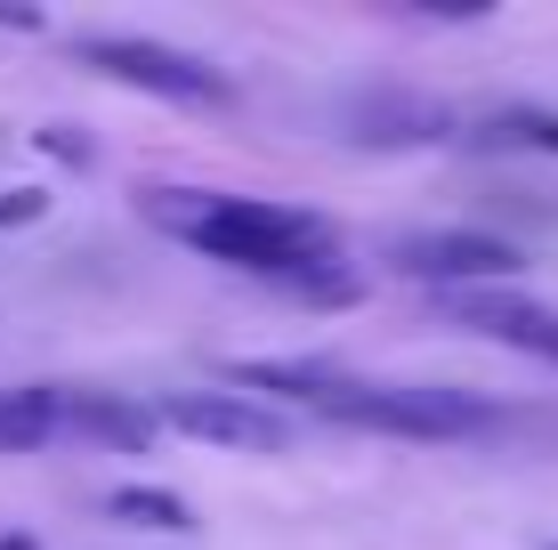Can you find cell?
Masks as SVG:
<instances>
[{"label":"cell","mask_w":558,"mask_h":550,"mask_svg":"<svg viewBox=\"0 0 558 550\" xmlns=\"http://www.w3.org/2000/svg\"><path fill=\"white\" fill-rule=\"evenodd\" d=\"M461 138L486 146V155H558V106H494Z\"/></svg>","instance_id":"cell-8"},{"label":"cell","mask_w":558,"mask_h":550,"mask_svg":"<svg viewBox=\"0 0 558 550\" xmlns=\"http://www.w3.org/2000/svg\"><path fill=\"white\" fill-rule=\"evenodd\" d=\"M65 429V389H0V453H33Z\"/></svg>","instance_id":"cell-9"},{"label":"cell","mask_w":558,"mask_h":550,"mask_svg":"<svg viewBox=\"0 0 558 550\" xmlns=\"http://www.w3.org/2000/svg\"><path fill=\"white\" fill-rule=\"evenodd\" d=\"M0 550H41V542H33V535H0Z\"/></svg>","instance_id":"cell-13"},{"label":"cell","mask_w":558,"mask_h":550,"mask_svg":"<svg viewBox=\"0 0 558 550\" xmlns=\"http://www.w3.org/2000/svg\"><path fill=\"white\" fill-rule=\"evenodd\" d=\"M73 57H82L89 73H106V82H122V89L162 98V106H210V113L235 106V82H227L210 57L170 49V41H146V33H82Z\"/></svg>","instance_id":"cell-3"},{"label":"cell","mask_w":558,"mask_h":550,"mask_svg":"<svg viewBox=\"0 0 558 550\" xmlns=\"http://www.w3.org/2000/svg\"><path fill=\"white\" fill-rule=\"evenodd\" d=\"M106 518L138 526V535H186V526H195V510H186L179 494H162V486H113V494H106Z\"/></svg>","instance_id":"cell-10"},{"label":"cell","mask_w":558,"mask_h":550,"mask_svg":"<svg viewBox=\"0 0 558 550\" xmlns=\"http://www.w3.org/2000/svg\"><path fill=\"white\" fill-rule=\"evenodd\" d=\"M550 550H558V542H550Z\"/></svg>","instance_id":"cell-14"},{"label":"cell","mask_w":558,"mask_h":550,"mask_svg":"<svg viewBox=\"0 0 558 550\" xmlns=\"http://www.w3.org/2000/svg\"><path fill=\"white\" fill-rule=\"evenodd\" d=\"M389 268L413 283H437V292H494L518 276V252L502 235H477V227H421V235L389 243Z\"/></svg>","instance_id":"cell-4"},{"label":"cell","mask_w":558,"mask_h":550,"mask_svg":"<svg viewBox=\"0 0 558 550\" xmlns=\"http://www.w3.org/2000/svg\"><path fill=\"white\" fill-rule=\"evenodd\" d=\"M227 381L267 389L283 405H307L340 429H380V438H477L494 429V405L470 389H429V381H356L340 365H316V356H235Z\"/></svg>","instance_id":"cell-2"},{"label":"cell","mask_w":558,"mask_h":550,"mask_svg":"<svg viewBox=\"0 0 558 550\" xmlns=\"http://www.w3.org/2000/svg\"><path fill=\"white\" fill-rule=\"evenodd\" d=\"M453 113L429 98H405V89H373V98H349V138L356 146H429L446 138Z\"/></svg>","instance_id":"cell-6"},{"label":"cell","mask_w":558,"mask_h":550,"mask_svg":"<svg viewBox=\"0 0 558 550\" xmlns=\"http://www.w3.org/2000/svg\"><path fill=\"white\" fill-rule=\"evenodd\" d=\"M49 211V186H0V227H33Z\"/></svg>","instance_id":"cell-11"},{"label":"cell","mask_w":558,"mask_h":550,"mask_svg":"<svg viewBox=\"0 0 558 550\" xmlns=\"http://www.w3.org/2000/svg\"><path fill=\"white\" fill-rule=\"evenodd\" d=\"M154 429H179V438H203V445H227V453H283L292 445V421L259 396H235V389H186V396H162L154 405Z\"/></svg>","instance_id":"cell-5"},{"label":"cell","mask_w":558,"mask_h":550,"mask_svg":"<svg viewBox=\"0 0 558 550\" xmlns=\"http://www.w3.org/2000/svg\"><path fill=\"white\" fill-rule=\"evenodd\" d=\"M65 429H82V438H98L113 453H146L154 405H130V396H106V389H65Z\"/></svg>","instance_id":"cell-7"},{"label":"cell","mask_w":558,"mask_h":550,"mask_svg":"<svg viewBox=\"0 0 558 550\" xmlns=\"http://www.w3.org/2000/svg\"><path fill=\"white\" fill-rule=\"evenodd\" d=\"M146 227L195 243L203 259L243 276H267L300 300H349V252L324 211H292L267 195H219V186H146Z\"/></svg>","instance_id":"cell-1"},{"label":"cell","mask_w":558,"mask_h":550,"mask_svg":"<svg viewBox=\"0 0 558 550\" xmlns=\"http://www.w3.org/2000/svg\"><path fill=\"white\" fill-rule=\"evenodd\" d=\"M41 146H49V155H65V162H89V146H82V138H73V130H65V122H49V130H41Z\"/></svg>","instance_id":"cell-12"}]
</instances>
